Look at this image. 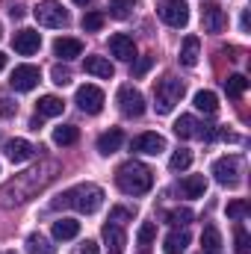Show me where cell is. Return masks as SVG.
I'll return each mask as SVG.
<instances>
[{
  "label": "cell",
  "instance_id": "cell-1",
  "mask_svg": "<svg viewBox=\"0 0 251 254\" xmlns=\"http://www.w3.org/2000/svg\"><path fill=\"white\" fill-rule=\"evenodd\" d=\"M116 184L125 195H145L154 187V172L139 160H127L116 172Z\"/></svg>",
  "mask_w": 251,
  "mask_h": 254
},
{
  "label": "cell",
  "instance_id": "cell-2",
  "mask_svg": "<svg viewBox=\"0 0 251 254\" xmlns=\"http://www.w3.org/2000/svg\"><path fill=\"white\" fill-rule=\"evenodd\" d=\"M74 207L77 213H86V216H92V213H98L101 210V204H104V190L101 187H95V184H80V187H74V190H68L57 201V207Z\"/></svg>",
  "mask_w": 251,
  "mask_h": 254
},
{
  "label": "cell",
  "instance_id": "cell-3",
  "mask_svg": "<svg viewBox=\"0 0 251 254\" xmlns=\"http://www.w3.org/2000/svg\"><path fill=\"white\" fill-rule=\"evenodd\" d=\"M184 92H187L184 80H178V77H163V80L154 86V110H157L160 116H169V113L181 104Z\"/></svg>",
  "mask_w": 251,
  "mask_h": 254
},
{
  "label": "cell",
  "instance_id": "cell-4",
  "mask_svg": "<svg viewBox=\"0 0 251 254\" xmlns=\"http://www.w3.org/2000/svg\"><path fill=\"white\" fill-rule=\"evenodd\" d=\"M243 160L237 157V154H228V157H219L216 163H213V178H216V184H222V187H237L243 178Z\"/></svg>",
  "mask_w": 251,
  "mask_h": 254
},
{
  "label": "cell",
  "instance_id": "cell-5",
  "mask_svg": "<svg viewBox=\"0 0 251 254\" xmlns=\"http://www.w3.org/2000/svg\"><path fill=\"white\" fill-rule=\"evenodd\" d=\"M33 18L39 21V27H51V30L68 24V12H65L57 0H42V3L33 9Z\"/></svg>",
  "mask_w": 251,
  "mask_h": 254
},
{
  "label": "cell",
  "instance_id": "cell-6",
  "mask_svg": "<svg viewBox=\"0 0 251 254\" xmlns=\"http://www.w3.org/2000/svg\"><path fill=\"white\" fill-rule=\"evenodd\" d=\"M104 92L98 89V86H92V83H86V86H80L77 89V95H74V104L86 113V116H98L101 110H104Z\"/></svg>",
  "mask_w": 251,
  "mask_h": 254
},
{
  "label": "cell",
  "instance_id": "cell-7",
  "mask_svg": "<svg viewBox=\"0 0 251 254\" xmlns=\"http://www.w3.org/2000/svg\"><path fill=\"white\" fill-rule=\"evenodd\" d=\"M157 12H160V18H163L169 27H175V30H181V27L189 24V6L184 0H163V3L157 6Z\"/></svg>",
  "mask_w": 251,
  "mask_h": 254
},
{
  "label": "cell",
  "instance_id": "cell-8",
  "mask_svg": "<svg viewBox=\"0 0 251 254\" xmlns=\"http://www.w3.org/2000/svg\"><path fill=\"white\" fill-rule=\"evenodd\" d=\"M119 110H122V116H127V119H139V116L145 113V98H142V92L133 89V86H122V89H119Z\"/></svg>",
  "mask_w": 251,
  "mask_h": 254
},
{
  "label": "cell",
  "instance_id": "cell-9",
  "mask_svg": "<svg viewBox=\"0 0 251 254\" xmlns=\"http://www.w3.org/2000/svg\"><path fill=\"white\" fill-rule=\"evenodd\" d=\"M39 80H42V74L36 65H15V71L9 74V86L15 92H33L39 86Z\"/></svg>",
  "mask_w": 251,
  "mask_h": 254
},
{
  "label": "cell",
  "instance_id": "cell-10",
  "mask_svg": "<svg viewBox=\"0 0 251 254\" xmlns=\"http://www.w3.org/2000/svg\"><path fill=\"white\" fill-rule=\"evenodd\" d=\"M201 24H204L207 33H222L225 24H228V15H225V9H222L219 3H204V9H201Z\"/></svg>",
  "mask_w": 251,
  "mask_h": 254
},
{
  "label": "cell",
  "instance_id": "cell-11",
  "mask_svg": "<svg viewBox=\"0 0 251 254\" xmlns=\"http://www.w3.org/2000/svg\"><path fill=\"white\" fill-rule=\"evenodd\" d=\"M12 48L21 54V57H33L39 48H42V36L36 30H18L12 36Z\"/></svg>",
  "mask_w": 251,
  "mask_h": 254
},
{
  "label": "cell",
  "instance_id": "cell-12",
  "mask_svg": "<svg viewBox=\"0 0 251 254\" xmlns=\"http://www.w3.org/2000/svg\"><path fill=\"white\" fill-rule=\"evenodd\" d=\"M130 151H136V154H151V157H157L160 151H166V139H163L160 133H142V136H136V139L130 142Z\"/></svg>",
  "mask_w": 251,
  "mask_h": 254
},
{
  "label": "cell",
  "instance_id": "cell-13",
  "mask_svg": "<svg viewBox=\"0 0 251 254\" xmlns=\"http://www.w3.org/2000/svg\"><path fill=\"white\" fill-rule=\"evenodd\" d=\"M110 54L122 63H130V60H136V42L127 33H116V36H110Z\"/></svg>",
  "mask_w": 251,
  "mask_h": 254
},
{
  "label": "cell",
  "instance_id": "cell-14",
  "mask_svg": "<svg viewBox=\"0 0 251 254\" xmlns=\"http://www.w3.org/2000/svg\"><path fill=\"white\" fill-rule=\"evenodd\" d=\"M54 54H57L63 63H71V60H77V57L83 54V42H80V39H71V36H63V39L54 42Z\"/></svg>",
  "mask_w": 251,
  "mask_h": 254
},
{
  "label": "cell",
  "instance_id": "cell-15",
  "mask_svg": "<svg viewBox=\"0 0 251 254\" xmlns=\"http://www.w3.org/2000/svg\"><path fill=\"white\" fill-rule=\"evenodd\" d=\"M104 243H107L110 254H122V252H125V246H127V234L122 231V225H116V222L104 225Z\"/></svg>",
  "mask_w": 251,
  "mask_h": 254
},
{
  "label": "cell",
  "instance_id": "cell-16",
  "mask_svg": "<svg viewBox=\"0 0 251 254\" xmlns=\"http://www.w3.org/2000/svg\"><path fill=\"white\" fill-rule=\"evenodd\" d=\"M83 68H86V74L104 77V80H113V74H116V68H113V63L107 57H86L83 60Z\"/></svg>",
  "mask_w": 251,
  "mask_h": 254
},
{
  "label": "cell",
  "instance_id": "cell-17",
  "mask_svg": "<svg viewBox=\"0 0 251 254\" xmlns=\"http://www.w3.org/2000/svg\"><path fill=\"white\" fill-rule=\"evenodd\" d=\"M189 240H192V237H189L187 228H175V231L163 240V252L166 254H184L187 246H189Z\"/></svg>",
  "mask_w": 251,
  "mask_h": 254
},
{
  "label": "cell",
  "instance_id": "cell-18",
  "mask_svg": "<svg viewBox=\"0 0 251 254\" xmlns=\"http://www.w3.org/2000/svg\"><path fill=\"white\" fill-rule=\"evenodd\" d=\"M175 133H178L181 139H201V136H204V125H201L195 116H181V119L175 122Z\"/></svg>",
  "mask_w": 251,
  "mask_h": 254
},
{
  "label": "cell",
  "instance_id": "cell-19",
  "mask_svg": "<svg viewBox=\"0 0 251 254\" xmlns=\"http://www.w3.org/2000/svg\"><path fill=\"white\" fill-rule=\"evenodd\" d=\"M122 142H125V133H122L119 127H113V130H107V133L98 136V151H101L104 157H110V154H116V151L122 148Z\"/></svg>",
  "mask_w": 251,
  "mask_h": 254
},
{
  "label": "cell",
  "instance_id": "cell-20",
  "mask_svg": "<svg viewBox=\"0 0 251 254\" xmlns=\"http://www.w3.org/2000/svg\"><path fill=\"white\" fill-rule=\"evenodd\" d=\"M192 104H195V110L204 113V116H216V113H219V98H216V92H210V89L195 92Z\"/></svg>",
  "mask_w": 251,
  "mask_h": 254
},
{
  "label": "cell",
  "instance_id": "cell-21",
  "mask_svg": "<svg viewBox=\"0 0 251 254\" xmlns=\"http://www.w3.org/2000/svg\"><path fill=\"white\" fill-rule=\"evenodd\" d=\"M198 57H201V42H198V36H187L184 45H181V65L195 68V65H198Z\"/></svg>",
  "mask_w": 251,
  "mask_h": 254
},
{
  "label": "cell",
  "instance_id": "cell-22",
  "mask_svg": "<svg viewBox=\"0 0 251 254\" xmlns=\"http://www.w3.org/2000/svg\"><path fill=\"white\" fill-rule=\"evenodd\" d=\"M207 192V178L204 175H187L181 181V195L184 198H201Z\"/></svg>",
  "mask_w": 251,
  "mask_h": 254
},
{
  "label": "cell",
  "instance_id": "cell-23",
  "mask_svg": "<svg viewBox=\"0 0 251 254\" xmlns=\"http://www.w3.org/2000/svg\"><path fill=\"white\" fill-rule=\"evenodd\" d=\"M6 154H9L12 163H27V160L36 154V148H33L27 139H12V142L6 145Z\"/></svg>",
  "mask_w": 251,
  "mask_h": 254
},
{
  "label": "cell",
  "instance_id": "cell-24",
  "mask_svg": "<svg viewBox=\"0 0 251 254\" xmlns=\"http://www.w3.org/2000/svg\"><path fill=\"white\" fill-rule=\"evenodd\" d=\"M201 249H204L201 254H222V234L216 225H207L201 231Z\"/></svg>",
  "mask_w": 251,
  "mask_h": 254
},
{
  "label": "cell",
  "instance_id": "cell-25",
  "mask_svg": "<svg viewBox=\"0 0 251 254\" xmlns=\"http://www.w3.org/2000/svg\"><path fill=\"white\" fill-rule=\"evenodd\" d=\"M63 110H65L63 98H57V95L39 98V116H42V119H57V116H63Z\"/></svg>",
  "mask_w": 251,
  "mask_h": 254
},
{
  "label": "cell",
  "instance_id": "cell-26",
  "mask_svg": "<svg viewBox=\"0 0 251 254\" xmlns=\"http://www.w3.org/2000/svg\"><path fill=\"white\" fill-rule=\"evenodd\" d=\"M80 234V222L77 219H57L54 222V240H74Z\"/></svg>",
  "mask_w": 251,
  "mask_h": 254
},
{
  "label": "cell",
  "instance_id": "cell-27",
  "mask_svg": "<svg viewBox=\"0 0 251 254\" xmlns=\"http://www.w3.org/2000/svg\"><path fill=\"white\" fill-rule=\"evenodd\" d=\"M27 252L30 254H54V246L45 234H30L27 237Z\"/></svg>",
  "mask_w": 251,
  "mask_h": 254
},
{
  "label": "cell",
  "instance_id": "cell-28",
  "mask_svg": "<svg viewBox=\"0 0 251 254\" xmlns=\"http://www.w3.org/2000/svg\"><path fill=\"white\" fill-rule=\"evenodd\" d=\"M77 139H80V130H77V127L74 125H63V127H57V130H54V142H57V145H74V142H77Z\"/></svg>",
  "mask_w": 251,
  "mask_h": 254
},
{
  "label": "cell",
  "instance_id": "cell-29",
  "mask_svg": "<svg viewBox=\"0 0 251 254\" xmlns=\"http://www.w3.org/2000/svg\"><path fill=\"white\" fill-rule=\"evenodd\" d=\"M246 89H249V80H246L243 74H231V77L225 80V92H228L231 98H243Z\"/></svg>",
  "mask_w": 251,
  "mask_h": 254
},
{
  "label": "cell",
  "instance_id": "cell-30",
  "mask_svg": "<svg viewBox=\"0 0 251 254\" xmlns=\"http://www.w3.org/2000/svg\"><path fill=\"white\" fill-rule=\"evenodd\" d=\"M189 166H192V151H187V148L175 151L172 160H169V169H172V172H187Z\"/></svg>",
  "mask_w": 251,
  "mask_h": 254
},
{
  "label": "cell",
  "instance_id": "cell-31",
  "mask_svg": "<svg viewBox=\"0 0 251 254\" xmlns=\"http://www.w3.org/2000/svg\"><path fill=\"white\" fill-rule=\"evenodd\" d=\"M166 222H169V225H175V228H187L189 222H192V210H189V207H178V210H169Z\"/></svg>",
  "mask_w": 251,
  "mask_h": 254
},
{
  "label": "cell",
  "instance_id": "cell-32",
  "mask_svg": "<svg viewBox=\"0 0 251 254\" xmlns=\"http://www.w3.org/2000/svg\"><path fill=\"white\" fill-rule=\"evenodd\" d=\"M133 6H136V0H110V15L119 18V21H125V18H130Z\"/></svg>",
  "mask_w": 251,
  "mask_h": 254
},
{
  "label": "cell",
  "instance_id": "cell-33",
  "mask_svg": "<svg viewBox=\"0 0 251 254\" xmlns=\"http://www.w3.org/2000/svg\"><path fill=\"white\" fill-rule=\"evenodd\" d=\"M80 27H83L86 33H98V30L104 27V12H86L83 21H80Z\"/></svg>",
  "mask_w": 251,
  "mask_h": 254
},
{
  "label": "cell",
  "instance_id": "cell-34",
  "mask_svg": "<svg viewBox=\"0 0 251 254\" xmlns=\"http://www.w3.org/2000/svg\"><path fill=\"white\" fill-rule=\"evenodd\" d=\"M249 213H251V204L243 201V198H237V201L228 204V219H237V222H240V219H246Z\"/></svg>",
  "mask_w": 251,
  "mask_h": 254
},
{
  "label": "cell",
  "instance_id": "cell-35",
  "mask_svg": "<svg viewBox=\"0 0 251 254\" xmlns=\"http://www.w3.org/2000/svg\"><path fill=\"white\" fill-rule=\"evenodd\" d=\"M154 237H157V225L154 222H142V228H139V234H136V240H139V246H151L154 243Z\"/></svg>",
  "mask_w": 251,
  "mask_h": 254
},
{
  "label": "cell",
  "instance_id": "cell-36",
  "mask_svg": "<svg viewBox=\"0 0 251 254\" xmlns=\"http://www.w3.org/2000/svg\"><path fill=\"white\" fill-rule=\"evenodd\" d=\"M234 240H237V254H249L251 252V240H249V231L243 225L234 228Z\"/></svg>",
  "mask_w": 251,
  "mask_h": 254
},
{
  "label": "cell",
  "instance_id": "cell-37",
  "mask_svg": "<svg viewBox=\"0 0 251 254\" xmlns=\"http://www.w3.org/2000/svg\"><path fill=\"white\" fill-rule=\"evenodd\" d=\"M51 77H54V83H57V86H68V83H71V71L63 68V65H57V68L51 71Z\"/></svg>",
  "mask_w": 251,
  "mask_h": 254
},
{
  "label": "cell",
  "instance_id": "cell-38",
  "mask_svg": "<svg viewBox=\"0 0 251 254\" xmlns=\"http://www.w3.org/2000/svg\"><path fill=\"white\" fill-rule=\"evenodd\" d=\"M151 65H154V57H142V60L136 63V68H133V77H145Z\"/></svg>",
  "mask_w": 251,
  "mask_h": 254
},
{
  "label": "cell",
  "instance_id": "cell-39",
  "mask_svg": "<svg viewBox=\"0 0 251 254\" xmlns=\"http://www.w3.org/2000/svg\"><path fill=\"white\" fill-rule=\"evenodd\" d=\"M80 254H101L98 252V243H95V240H86V243L80 246Z\"/></svg>",
  "mask_w": 251,
  "mask_h": 254
},
{
  "label": "cell",
  "instance_id": "cell-40",
  "mask_svg": "<svg viewBox=\"0 0 251 254\" xmlns=\"http://www.w3.org/2000/svg\"><path fill=\"white\" fill-rule=\"evenodd\" d=\"M130 216H133V213L125 210V207H116V210H113V222H119V219H130Z\"/></svg>",
  "mask_w": 251,
  "mask_h": 254
},
{
  "label": "cell",
  "instance_id": "cell-41",
  "mask_svg": "<svg viewBox=\"0 0 251 254\" xmlns=\"http://www.w3.org/2000/svg\"><path fill=\"white\" fill-rule=\"evenodd\" d=\"M15 113V104L12 101H0V116H12Z\"/></svg>",
  "mask_w": 251,
  "mask_h": 254
},
{
  "label": "cell",
  "instance_id": "cell-42",
  "mask_svg": "<svg viewBox=\"0 0 251 254\" xmlns=\"http://www.w3.org/2000/svg\"><path fill=\"white\" fill-rule=\"evenodd\" d=\"M9 15H12V18H24V6H12Z\"/></svg>",
  "mask_w": 251,
  "mask_h": 254
},
{
  "label": "cell",
  "instance_id": "cell-43",
  "mask_svg": "<svg viewBox=\"0 0 251 254\" xmlns=\"http://www.w3.org/2000/svg\"><path fill=\"white\" fill-rule=\"evenodd\" d=\"M6 68V54H0V71Z\"/></svg>",
  "mask_w": 251,
  "mask_h": 254
},
{
  "label": "cell",
  "instance_id": "cell-44",
  "mask_svg": "<svg viewBox=\"0 0 251 254\" xmlns=\"http://www.w3.org/2000/svg\"><path fill=\"white\" fill-rule=\"evenodd\" d=\"M74 3H77V6H86V3H92V0H74Z\"/></svg>",
  "mask_w": 251,
  "mask_h": 254
},
{
  "label": "cell",
  "instance_id": "cell-45",
  "mask_svg": "<svg viewBox=\"0 0 251 254\" xmlns=\"http://www.w3.org/2000/svg\"><path fill=\"white\" fill-rule=\"evenodd\" d=\"M6 254H15V252H6Z\"/></svg>",
  "mask_w": 251,
  "mask_h": 254
},
{
  "label": "cell",
  "instance_id": "cell-46",
  "mask_svg": "<svg viewBox=\"0 0 251 254\" xmlns=\"http://www.w3.org/2000/svg\"><path fill=\"white\" fill-rule=\"evenodd\" d=\"M0 36H3V30H0Z\"/></svg>",
  "mask_w": 251,
  "mask_h": 254
}]
</instances>
